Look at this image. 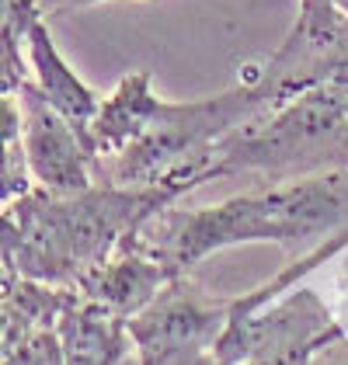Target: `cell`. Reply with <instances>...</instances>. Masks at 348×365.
I'll return each instance as SVG.
<instances>
[{
  "mask_svg": "<svg viewBox=\"0 0 348 365\" xmlns=\"http://www.w3.org/2000/svg\"><path fill=\"white\" fill-rule=\"evenodd\" d=\"M213 174L265 170L268 178H290L348 160V115L324 91L314 87L292 98L286 108L261 122L258 115L209 146Z\"/></svg>",
  "mask_w": 348,
  "mask_h": 365,
  "instance_id": "7a4b0ae2",
  "label": "cell"
},
{
  "mask_svg": "<svg viewBox=\"0 0 348 365\" xmlns=\"http://www.w3.org/2000/svg\"><path fill=\"white\" fill-rule=\"evenodd\" d=\"M25 98V118H29V129H25V153H29V164L35 170V178L53 192V195H81L91 188V178H87V164L91 153H87L84 140L77 136V129L53 108V101L46 98V91L35 84H21L18 87Z\"/></svg>",
  "mask_w": 348,
  "mask_h": 365,
  "instance_id": "3957f363",
  "label": "cell"
},
{
  "mask_svg": "<svg viewBox=\"0 0 348 365\" xmlns=\"http://www.w3.org/2000/svg\"><path fill=\"white\" fill-rule=\"evenodd\" d=\"M216 327V313L203 309L195 296H188L185 289H171V296L164 303L150 309L133 324V334L143 344L146 365H157L171 359L178 351H188L199 344V337L209 334Z\"/></svg>",
  "mask_w": 348,
  "mask_h": 365,
  "instance_id": "277c9868",
  "label": "cell"
},
{
  "mask_svg": "<svg viewBox=\"0 0 348 365\" xmlns=\"http://www.w3.org/2000/svg\"><path fill=\"white\" fill-rule=\"evenodd\" d=\"M342 181L345 178H317V181L265 192V195L233 198L220 209L150 216L133 233H126V244L150 251L157 261L168 257L171 264H185L233 240L317 237L345 216Z\"/></svg>",
  "mask_w": 348,
  "mask_h": 365,
  "instance_id": "6da1fadb",
  "label": "cell"
},
{
  "mask_svg": "<svg viewBox=\"0 0 348 365\" xmlns=\"http://www.w3.org/2000/svg\"><path fill=\"white\" fill-rule=\"evenodd\" d=\"M25 38L31 42V63H35V70H39V87L46 91V98L53 101V108L77 129V136L84 140L87 153H91V160H94L91 122L101 112L98 98H94V94L70 73V66L59 59V53L53 49V38H49V29L42 25V18L31 25Z\"/></svg>",
  "mask_w": 348,
  "mask_h": 365,
  "instance_id": "5b68a950",
  "label": "cell"
},
{
  "mask_svg": "<svg viewBox=\"0 0 348 365\" xmlns=\"http://www.w3.org/2000/svg\"><path fill=\"white\" fill-rule=\"evenodd\" d=\"M324 91L345 108V115H348V66L345 70H338L334 77H327V84H324Z\"/></svg>",
  "mask_w": 348,
  "mask_h": 365,
  "instance_id": "8992f818",
  "label": "cell"
},
{
  "mask_svg": "<svg viewBox=\"0 0 348 365\" xmlns=\"http://www.w3.org/2000/svg\"><path fill=\"white\" fill-rule=\"evenodd\" d=\"M324 365H348V355H342V359H331V362H324Z\"/></svg>",
  "mask_w": 348,
  "mask_h": 365,
  "instance_id": "ba28073f",
  "label": "cell"
},
{
  "mask_svg": "<svg viewBox=\"0 0 348 365\" xmlns=\"http://www.w3.org/2000/svg\"><path fill=\"white\" fill-rule=\"evenodd\" d=\"M81 4H94V0H39V11H66V7H81Z\"/></svg>",
  "mask_w": 348,
  "mask_h": 365,
  "instance_id": "52a82bcc",
  "label": "cell"
}]
</instances>
